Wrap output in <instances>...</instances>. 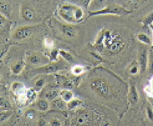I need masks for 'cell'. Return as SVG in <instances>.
<instances>
[{"label":"cell","mask_w":153,"mask_h":126,"mask_svg":"<svg viewBox=\"0 0 153 126\" xmlns=\"http://www.w3.org/2000/svg\"><path fill=\"white\" fill-rule=\"evenodd\" d=\"M11 115H13V110H11V109H10V110H4V111H1V112H0V124L5 122Z\"/></svg>","instance_id":"23"},{"label":"cell","mask_w":153,"mask_h":126,"mask_svg":"<svg viewBox=\"0 0 153 126\" xmlns=\"http://www.w3.org/2000/svg\"><path fill=\"white\" fill-rule=\"evenodd\" d=\"M20 14H21V16L24 18L25 20H33V19L35 18V11L31 9V8L25 6V5H22V6H21Z\"/></svg>","instance_id":"9"},{"label":"cell","mask_w":153,"mask_h":126,"mask_svg":"<svg viewBox=\"0 0 153 126\" xmlns=\"http://www.w3.org/2000/svg\"><path fill=\"white\" fill-rule=\"evenodd\" d=\"M137 39L141 41V43H143V44H146V45H152V38L149 36V35H147V34H144V33H138L137 34Z\"/></svg>","instance_id":"18"},{"label":"cell","mask_w":153,"mask_h":126,"mask_svg":"<svg viewBox=\"0 0 153 126\" xmlns=\"http://www.w3.org/2000/svg\"><path fill=\"white\" fill-rule=\"evenodd\" d=\"M91 89L95 91V94H97L98 96H108L111 94V86L110 84L107 82L105 79H101V77H97L95 80H92L91 82Z\"/></svg>","instance_id":"3"},{"label":"cell","mask_w":153,"mask_h":126,"mask_svg":"<svg viewBox=\"0 0 153 126\" xmlns=\"http://www.w3.org/2000/svg\"><path fill=\"white\" fill-rule=\"evenodd\" d=\"M147 69L149 70V74L153 75V49H152V51L148 55V65H147Z\"/></svg>","instance_id":"29"},{"label":"cell","mask_w":153,"mask_h":126,"mask_svg":"<svg viewBox=\"0 0 153 126\" xmlns=\"http://www.w3.org/2000/svg\"><path fill=\"white\" fill-rule=\"evenodd\" d=\"M57 96H60V90L59 89H49L48 91H45V98L49 101H53Z\"/></svg>","instance_id":"15"},{"label":"cell","mask_w":153,"mask_h":126,"mask_svg":"<svg viewBox=\"0 0 153 126\" xmlns=\"http://www.w3.org/2000/svg\"><path fill=\"white\" fill-rule=\"evenodd\" d=\"M22 70H24V61H19L11 66V73L14 75H20L22 73Z\"/></svg>","instance_id":"17"},{"label":"cell","mask_w":153,"mask_h":126,"mask_svg":"<svg viewBox=\"0 0 153 126\" xmlns=\"http://www.w3.org/2000/svg\"><path fill=\"white\" fill-rule=\"evenodd\" d=\"M35 106H36V109L39 110V111H48L49 107H50V104H49V100L45 98V99L37 100L36 104H35Z\"/></svg>","instance_id":"11"},{"label":"cell","mask_w":153,"mask_h":126,"mask_svg":"<svg viewBox=\"0 0 153 126\" xmlns=\"http://www.w3.org/2000/svg\"><path fill=\"white\" fill-rule=\"evenodd\" d=\"M81 106H83V101L80 100V99H76V98L71 99L70 101L67 102V105H66V107L68 110H76V109L81 107Z\"/></svg>","instance_id":"12"},{"label":"cell","mask_w":153,"mask_h":126,"mask_svg":"<svg viewBox=\"0 0 153 126\" xmlns=\"http://www.w3.org/2000/svg\"><path fill=\"white\" fill-rule=\"evenodd\" d=\"M60 96H61V99H62L65 102H68L71 99L75 98V95H74V92H72L71 89H64V90H61L60 91Z\"/></svg>","instance_id":"14"},{"label":"cell","mask_w":153,"mask_h":126,"mask_svg":"<svg viewBox=\"0 0 153 126\" xmlns=\"http://www.w3.org/2000/svg\"><path fill=\"white\" fill-rule=\"evenodd\" d=\"M25 116L27 117L29 120H34L35 117H36V110H34V109H27L26 111H25Z\"/></svg>","instance_id":"32"},{"label":"cell","mask_w":153,"mask_h":126,"mask_svg":"<svg viewBox=\"0 0 153 126\" xmlns=\"http://www.w3.org/2000/svg\"><path fill=\"white\" fill-rule=\"evenodd\" d=\"M0 109H1V106H0Z\"/></svg>","instance_id":"41"},{"label":"cell","mask_w":153,"mask_h":126,"mask_svg":"<svg viewBox=\"0 0 153 126\" xmlns=\"http://www.w3.org/2000/svg\"><path fill=\"white\" fill-rule=\"evenodd\" d=\"M60 56L62 58L64 61H66V62H72L74 61V56L66 50H60Z\"/></svg>","instance_id":"24"},{"label":"cell","mask_w":153,"mask_h":126,"mask_svg":"<svg viewBox=\"0 0 153 126\" xmlns=\"http://www.w3.org/2000/svg\"><path fill=\"white\" fill-rule=\"evenodd\" d=\"M65 69V64H62V62L60 61H50L49 64L46 65H42V66H37L34 73L35 74H53V73H57L60 71V70Z\"/></svg>","instance_id":"5"},{"label":"cell","mask_w":153,"mask_h":126,"mask_svg":"<svg viewBox=\"0 0 153 126\" xmlns=\"http://www.w3.org/2000/svg\"><path fill=\"white\" fill-rule=\"evenodd\" d=\"M86 66H83V65H75L72 69H71V73L75 75V76H81L83 73L86 71Z\"/></svg>","instance_id":"21"},{"label":"cell","mask_w":153,"mask_h":126,"mask_svg":"<svg viewBox=\"0 0 153 126\" xmlns=\"http://www.w3.org/2000/svg\"><path fill=\"white\" fill-rule=\"evenodd\" d=\"M49 124H50V125H62L64 121L60 120V119H57V117H53V119H51V120L49 121Z\"/></svg>","instance_id":"35"},{"label":"cell","mask_w":153,"mask_h":126,"mask_svg":"<svg viewBox=\"0 0 153 126\" xmlns=\"http://www.w3.org/2000/svg\"><path fill=\"white\" fill-rule=\"evenodd\" d=\"M144 92L147 94V96H152L153 98V86L147 85L146 88H144Z\"/></svg>","instance_id":"34"},{"label":"cell","mask_w":153,"mask_h":126,"mask_svg":"<svg viewBox=\"0 0 153 126\" xmlns=\"http://www.w3.org/2000/svg\"><path fill=\"white\" fill-rule=\"evenodd\" d=\"M11 90H13V92L16 95V94H20V92H22V91H25L26 90V88H25V85L24 84H21V82H14L13 85H11Z\"/></svg>","instance_id":"19"},{"label":"cell","mask_w":153,"mask_h":126,"mask_svg":"<svg viewBox=\"0 0 153 126\" xmlns=\"http://www.w3.org/2000/svg\"><path fill=\"white\" fill-rule=\"evenodd\" d=\"M42 44H44L45 48H46V49H50V50L53 49V46H55V43H53V40H52L51 38H49V36H46V38L44 39Z\"/></svg>","instance_id":"27"},{"label":"cell","mask_w":153,"mask_h":126,"mask_svg":"<svg viewBox=\"0 0 153 126\" xmlns=\"http://www.w3.org/2000/svg\"><path fill=\"white\" fill-rule=\"evenodd\" d=\"M25 62L29 65H33V66H42V65H46L50 62V58H48L46 55H44L42 52L39 51H35V52H27L26 54V58H25Z\"/></svg>","instance_id":"4"},{"label":"cell","mask_w":153,"mask_h":126,"mask_svg":"<svg viewBox=\"0 0 153 126\" xmlns=\"http://www.w3.org/2000/svg\"><path fill=\"white\" fill-rule=\"evenodd\" d=\"M128 14H131V11L126 10L123 6H118V5H106L102 9L88 13L90 16H97V15H117V16H122V15H128Z\"/></svg>","instance_id":"2"},{"label":"cell","mask_w":153,"mask_h":126,"mask_svg":"<svg viewBox=\"0 0 153 126\" xmlns=\"http://www.w3.org/2000/svg\"><path fill=\"white\" fill-rule=\"evenodd\" d=\"M0 106H1V109H4V110H10L11 109L10 101L7 100V98L1 96V95H0Z\"/></svg>","instance_id":"25"},{"label":"cell","mask_w":153,"mask_h":126,"mask_svg":"<svg viewBox=\"0 0 153 126\" xmlns=\"http://www.w3.org/2000/svg\"><path fill=\"white\" fill-rule=\"evenodd\" d=\"M142 24L144 28H151V25H153V11L149 13L146 18H144V20L142 21Z\"/></svg>","instance_id":"26"},{"label":"cell","mask_w":153,"mask_h":126,"mask_svg":"<svg viewBox=\"0 0 153 126\" xmlns=\"http://www.w3.org/2000/svg\"><path fill=\"white\" fill-rule=\"evenodd\" d=\"M59 29H60L61 33L64 34V36H66V38H75L76 36V30L72 26H67V25L59 24Z\"/></svg>","instance_id":"10"},{"label":"cell","mask_w":153,"mask_h":126,"mask_svg":"<svg viewBox=\"0 0 153 126\" xmlns=\"http://www.w3.org/2000/svg\"><path fill=\"white\" fill-rule=\"evenodd\" d=\"M1 90H3V86H1V85H0V91H1Z\"/></svg>","instance_id":"38"},{"label":"cell","mask_w":153,"mask_h":126,"mask_svg":"<svg viewBox=\"0 0 153 126\" xmlns=\"http://www.w3.org/2000/svg\"><path fill=\"white\" fill-rule=\"evenodd\" d=\"M152 29H153V25H151V30H152ZM152 45H153V43H152Z\"/></svg>","instance_id":"39"},{"label":"cell","mask_w":153,"mask_h":126,"mask_svg":"<svg viewBox=\"0 0 153 126\" xmlns=\"http://www.w3.org/2000/svg\"><path fill=\"white\" fill-rule=\"evenodd\" d=\"M105 3H106V0H92L91 4H90V9H92L94 8V11L98 10V9H102L103 6H106Z\"/></svg>","instance_id":"20"},{"label":"cell","mask_w":153,"mask_h":126,"mask_svg":"<svg viewBox=\"0 0 153 126\" xmlns=\"http://www.w3.org/2000/svg\"><path fill=\"white\" fill-rule=\"evenodd\" d=\"M149 85H151V86H153V76L151 77V80H149Z\"/></svg>","instance_id":"37"},{"label":"cell","mask_w":153,"mask_h":126,"mask_svg":"<svg viewBox=\"0 0 153 126\" xmlns=\"http://www.w3.org/2000/svg\"><path fill=\"white\" fill-rule=\"evenodd\" d=\"M140 99V95H138V91H137V88H136V84H129V91H128V100L131 104H136L137 101Z\"/></svg>","instance_id":"8"},{"label":"cell","mask_w":153,"mask_h":126,"mask_svg":"<svg viewBox=\"0 0 153 126\" xmlns=\"http://www.w3.org/2000/svg\"><path fill=\"white\" fill-rule=\"evenodd\" d=\"M35 30H36V26H31V25L19 26L14 31V39H16V40H22V39L30 38L35 33Z\"/></svg>","instance_id":"6"},{"label":"cell","mask_w":153,"mask_h":126,"mask_svg":"<svg viewBox=\"0 0 153 126\" xmlns=\"http://www.w3.org/2000/svg\"><path fill=\"white\" fill-rule=\"evenodd\" d=\"M72 2L77 3V5H80V6H82V8H86V9H88L90 4H91V2H92V0H72Z\"/></svg>","instance_id":"31"},{"label":"cell","mask_w":153,"mask_h":126,"mask_svg":"<svg viewBox=\"0 0 153 126\" xmlns=\"http://www.w3.org/2000/svg\"><path fill=\"white\" fill-rule=\"evenodd\" d=\"M148 50L147 49H141L140 50V56H138V62L141 68V73L147 71V65H148Z\"/></svg>","instance_id":"7"},{"label":"cell","mask_w":153,"mask_h":126,"mask_svg":"<svg viewBox=\"0 0 153 126\" xmlns=\"http://www.w3.org/2000/svg\"><path fill=\"white\" fill-rule=\"evenodd\" d=\"M45 84H46V80H45V77H40V79H37V80H36V82H35V85H34L33 89L39 92V91H41V90L44 89Z\"/></svg>","instance_id":"22"},{"label":"cell","mask_w":153,"mask_h":126,"mask_svg":"<svg viewBox=\"0 0 153 126\" xmlns=\"http://www.w3.org/2000/svg\"><path fill=\"white\" fill-rule=\"evenodd\" d=\"M10 11H11L10 5L7 4V3L1 2V0H0V14L4 15L5 18L9 19V18H10Z\"/></svg>","instance_id":"13"},{"label":"cell","mask_w":153,"mask_h":126,"mask_svg":"<svg viewBox=\"0 0 153 126\" xmlns=\"http://www.w3.org/2000/svg\"><path fill=\"white\" fill-rule=\"evenodd\" d=\"M141 73V68H140V62L137 61H133L131 65H129V69H128V74L129 75H137Z\"/></svg>","instance_id":"16"},{"label":"cell","mask_w":153,"mask_h":126,"mask_svg":"<svg viewBox=\"0 0 153 126\" xmlns=\"http://www.w3.org/2000/svg\"><path fill=\"white\" fill-rule=\"evenodd\" d=\"M146 115L148 117V120L153 121V107L151 105H147V107H146Z\"/></svg>","instance_id":"33"},{"label":"cell","mask_w":153,"mask_h":126,"mask_svg":"<svg viewBox=\"0 0 153 126\" xmlns=\"http://www.w3.org/2000/svg\"><path fill=\"white\" fill-rule=\"evenodd\" d=\"M57 14L62 18L65 21L70 24H76L85 18V10L80 5H74L71 3H65L60 5L57 9Z\"/></svg>","instance_id":"1"},{"label":"cell","mask_w":153,"mask_h":126,"mask_svg":"<svg viewBox=\"0 0 153 126\" xmlns=\"http://www.w3.org/2000/svg\"><path fill=\"white\" fill-rule=\"evenodd\" d=\"M83 122H85V116H82V115H79V116H77V120L75 121V124L80 125V124H83Z\"/></svg>","instance_id":"36"},{"label":"cell","mask_w":153,"mask_h":126,"mask_svg":"<svg viewBox=\"0 0 153 126\" xmlns=\"http://www.w3.org/2000/svg\"><path fill=\"white\" fill-rule=\"evenodd\" d=\"M0 79H1V76H0Z\"/></svg>","instance_id":"40"},{"label":"cell","mask_w":153,"mask_h":126,"mask_svg":"<svg viewBox=\"0 0 153 126\" xmlns=\"http://www.w3.org/2000/svg\"><path fill=\"white\" fill-rule=\"evenodd\" d=\"M6 19L4 15L0 14V34H4V28H7V24H6Z\"/></svg>","instance_id":"30"},{"label":"cell","mask_w":153,"mask_h":126,"mask_svg":"<svg viewBox=\"0 0 153 126\" xmlns=\"http://www.w3.org/2000/svg\"><path fill=\"white\" fill-rule=\"evenodd\" d=\"M59 56H60V50L59 49H51L50 55H49L50 61H57Z\"/></svg>","instance_id":"28"}]
</instances>
